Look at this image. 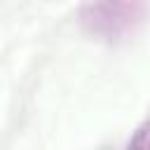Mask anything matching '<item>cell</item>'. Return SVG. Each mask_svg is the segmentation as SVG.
Segmentation results:
<instances>
[{"instance_id":"1","label":"cell","mask_w":150,"mask_h":150,"mask_svg":"<svg viewBox=\"0 0 150 150\" xmlns=\"http://www.w3.org/2000/svg\"><path fill=\"white\" fill-rule=\"evenodd\" d=\"M143 12L145 7L138 2H89L80 9V19L89 33L112 38L124 33Z\"/></svg>"},{"instance_id":"2","label":"cell","mask_w":150,"mask_h":150,"mask_svg":"<svg viewBox=\"0 0 150 150\" xmlns=\"http://www.w3.org/2000/svg\"><path fill=\"white\" fill-rule=\"evenodd\" d=\"M127 150H150V117L143 120V122L134 129Z\"/></svg>"}]
</instances>
